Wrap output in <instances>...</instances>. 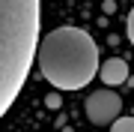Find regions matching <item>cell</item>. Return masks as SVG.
Listing matches in <instances>:
<instances>
[{"label":"cell","mask_w":134,"mask_h":132,"mask_svg":"<svg viewBox=\"0 0 134 132\" xmlns=\"http://www.w3.org/2000/svg\"><path fill=\"white\" fill-rule=\"evenodd\" d=\"M48 108H60V93H51L48 96Z\"/></svg>","instance_id":"cell-7"},{"label":"cell","mask_w":134,"mask_h":132,"mask_svg":"<svg viewBox=\"0 0 134 132\" xmlns=\"http://www.w3.org/2000/svg\"><path fill=\"white\" fill-rule=\"evenodd\" d=\"M42 0H0V117L24 87L39 48Z\"/></svg>","instance_id":"cell-1"},{"label":"cell","mask_w":134,"mask_h":132,"mask_svg":"<svg viewBox=\"0 0 134 132\" xmlns=\"http://www.w3.org/2000/svg\"><path fill=\"white\" fill-rule=\"evenodd\" d=\"M36 63L54 87L77 90L96 78L98 45L81 27H57L39 39Z\"/></svg>","instance_id":"cell-2"},{"label":"cell","mask_w":134,"mask_h":132,"mask_svg":"<svg viewBox=\"0 0 134 132\" xmlns=\"http://www.w3.org/2000/svg\"><path fill=\"white\" fill-rule=\"evenodd\" d=\"M98 78L107 84V87H119V84L128 81V63L122 57H110L104 63H98Z\"/></svg>","instance_id":"cell-4"},{"label":"cell","mask_w":134,"mask_h":132,"mask_svg":"<svg viewBox=\"0 0 134 132\" xmlns=\"http://www.w3.org/2000/svg\"><path fill=\"white\" fill-rule=\"evenodd\" d=\"M110 132H134V117H116L110 123Z\"/></svg>","instance_id":"cell-5"},{"label":"cell","mask_w":134,"mask_h":132,"mask_svg":"<svg viewBox=\"0 0 134 132\" xmlns=\"http://www.w3.org/2000/svg\"><path fill=\"white\" fill-rule=\"evenodd\" d=\"M86 117H90L96 126H107L119 117L122 111V99L116 96L113 90H96L92 96H86Z\"/></svg>","instance_id":"cell-3"},{"label":"cell","mask_w":134,"mask_h":132,"mask_svg":"<svg viewBox=\"0 0 134 132\" xmlns=\"http://www.w3.org/2000/svg\"><path fill=\"white\" fill-rule=\"evenodd\" d=\"M128 39H131V45H134V9L128 12Z\"/></svg>","instance_id":"cell-6"}]
</instances>
